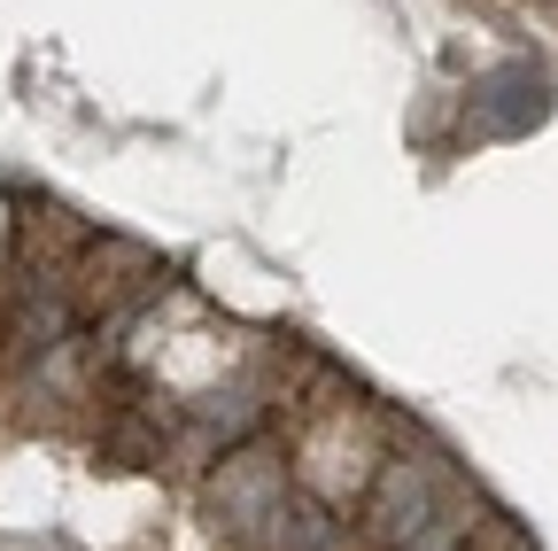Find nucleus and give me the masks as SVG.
<instances>
[{"mask_svg":"<svg viewBox=\"0 0 558 551\" xmlns=\"http://www.w3.org/2000/svg\"><path fill=\"white\" fill-rule=\"evenodd\" d=\"M465 520H473V513H442V505H435V474L411 466V458H396V466L380 474V490H373V505H365V528H373L388 551H458V543H465Z\"/></svg>","mask_w":558,"mask_h":551,"instance_id":"1","label":"nucleus"},{"mask_svg":"<svg viewBox=\"0 0 558 551\" xmlns=\"http://www.w3.org/2000/svg\"><path fill=\"white\" fill-rule=\"evenodd\" d=\"M279 498H288V474H279L271 458H256V451L226 458V474H218V505H226V520H241V528H264Z\"/></svg>","mask_w":558,"mask_h":551,"instance_id":"2","label":"nucleus"},{"mask_svg":"<svg viewBox=\"0 0 558 551\" xmlns=\"http://www.w3.org/2000/svg\"><path fill=\"white\" fill-rule=\"evenodd\" d=\"M264 528H279V551H333V513L311 498H279Z\"/></svg>","mask_w":558,"mask_h":551,"instance_id":"3","label":"nucleus"},{"mask_svg":"<svg viewBox=\"0 0 558 551\" xmlns=\"http://www.w3.org/2000/svg\"><path fill=\"white\" fill-rule=\"evenodd\" d=\"M481 94H488V117H481L488 132H505V124H520V117H535V109H543V79H535V71H520V62H512V71H497Z\"/></svg>","mask_w":558,"mask_h":551,"instance_id":"4","label":"nucleus"},{"mask_svg":"<svg viewBox=\"0 0 558 551\" xmlns=\"http://www.w3.org/2000/svg\"><path fill=\"white\" fill-rule=\"evenodd\" d=\"M202 420H209V428H226V435H248V428H256V404H248V396H209V404H202Z\"/></svg>","mask_w":558,"mask_h":551,"instance_id":"5","label":"nucleus"}]
</instances>
